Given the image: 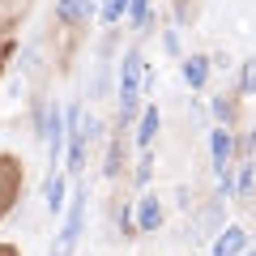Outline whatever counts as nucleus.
<instances>
[{
  "mask_svg": "<svg viewBox=\"0 0 256 256\" xmlns=\"http://www.w3.org/2000/svg\"><path fill=\"white\" fill-rule=\"evenodd\" d=\"M141 86H146V60H141V52H128L124 64H120V120L137 116Z\"/></svg>",
  "mask_w": 256,
  "mask_h": 256,
  "instance_id": "obj_1",
  "label": "nucleus"
},
{
  "mask_svg": "<svg viewBox=\"0 0 256 256\" xmlns=\"http://www.w3.org/2000/svg\"><path fill=\"white\" fill-rule=\"evenodd\" d=\"M68 171H82V162H86V141H94L98 137V120L94 116H82V111L73 107V116H68Z\"/></svg>",
  "mask_w": 256,
  "mask_h": 256,
  "instance_id": "obj_2",
  "label": "nucleus"
},
{
  "mask_svg": "<svg viewBox=\"0 0 256 256\" xmlns=\"http://www.w3.org/2000/svg\"><path fill=\"white\" fill-rule=\"evenodd\" d=\"M86 192H73V205H68V218H64V230H60V244H56L52 256H73L77 239H82V218H86Z\"/></svg>",
  "mask_w": 256,
  "mask_h": 256,
  "instance_id": "obj_3",
  "label": "nucleus"
},
{
  "mask_svg": "<svg viewBox=\"0 0 256 256\" xmlns=\"http://www.w3.org/2000/svg\"><path fill=\"white\" fill-rule=\"evenodd\" d=\"M43 137H47V162H52V171H60L64 141H68V132H64V116H60V107H47V120H43Z\"/></svg>",
  "mask_w": 256,
  "mask_h": 256,
  "instance_id": "obj_4",
  "label": "nucleus"
},
{
  "mask_svg": "<svg viewBox=\"0 0 256 256\" xmlns=\"http://www.w3.org/2000/svg\"><path fill=\"white\" fill-rule=\"evenodd\" d=\"M244 248H248L244 226H226L218 239H214V256H244Z\"/></svg>",
  "mask_w": 256,
  "mask_h": 256,
  "instance_id": "obj_5",
  "label": "nucleus"
},
{
  "mask_svg": "<svg viewBox=\"0 0 256 256\" xmlns=\"http://www.w3.org/2000/svg\"><path fill=\"white\" fill-rule=\"evenodd\" d=\"M43 205H47V214H52V218L68 205V201H64V175H60V171L47 175V184H43Z\"/></svg>",
  "mask_w": 256,
  "mask_h": 256,
  "instance_id": "obj_6",
  "label": "nucleus"
},
{
  "mask_svg": "<svg viewBox=\"0 0 256 256\" xmlns=\"http://www.w3.org/2000/svg\"><path fill=\"white\" fill-rule=\"evenodd\" d=\"M205 77H210V60H205V56H188V60H184V82H188L192 90H201Z\"/></svg>",
  "mask_w": 256,
  "mask_h": 256,
  "instance_id": "obj_7",
  "label": "nucleus"
},
{
  "mask_svg": "<svg viewBox=\"0 0 256 256\" xmlns=\"http://www.w3.org/2000/svg\"><path fill=\"white\" fill-rule=\"evenodd\" d=\"M137 222H141V230H158V222H162V205H158V196H141Z\"/></svg>",
  "mask_w": 256,
  "mask_h": 256,
  "instance_id": "obj_8",
  "label": "nucleus"
},
{
  "mask_svg": "<svg viewBox=\"0 0 256 256\" xmlns=\"http://www.w3.org/2000/svg\"><path fill=\"white\" fill-rule=\"evenodd\" d=\"M154 132H158V107H146V116H141V128H137V146H141V150H150Z\"/></svg>",
  "mask_w": 256,
  "mask_h": 256,
  "instance_id": "obj_9",
  "label": "nucleus"
},
{
  "mask_svg": "<svg viewBox=\"0 0 256 256\" xmlns=\"http://www.w3.org/2000/svg\"><path fill=\"white\" fill-rule=\"evenodd\" d=\"M77 9H82V0H56V13H60V22H77Z\"/></svg>",
  "mask_w": 256,
  "mask_h": 256,
  "instance_id": "obj_10",
  "label": "nucleus"
},
{
  "mask_svg": "<svg viewBox=\"0 0 256 256\" xmlns=\"http://www.w3.org/2000/svg\"><path fill=\"white\" fill-rule=\"evenodd\" d=\"M124 4H128V0H107V4H102V22H107V26L120 22V18H124Z\"/></svg>",
  "mask_w": 256,
  "mask_h": 256,
  "instance_id": "obj_11",
  "label": "nucleus"
},
{
  "mask_svg": "<svg viewBox=\"0 0 256 256\" xmlns=\"http://www.w3.org/2000/svg\"><path fill=\"white\" fill-rule=\"evenodd\" d=\"M239 82H244V90H248V94H256V56L244 64V77H239Z\"/></svg>",
  "mask_w": 256,
  "mask_h": 256,
  "instance_id": "obj_12",
  "label": "nucleus"
},
{
  "mask_svg": "<svg viewBox=\"0 0 256 256\" xmlns=\"http://www.w3.org/2000/svg\"><path fill=\"white\" fill-rule=\"evenodd\" d=\"M146 13H150V0H132V26H141Z\"/></svg>",
  "mask_w": 256,
  "mask_h": 256,
  "instance_id": "obj_13",
  "label": "nucleus"
},
{
  "mask_svg": "<svg viewBox=\"0 0 256 256\" xmlns=\"http://www.w3.org/2000/svg\"><path fill=\"white\" fill-rule=\"evenodd\" d=\"M248 150H252V166H256V128H252V137H248Z\"/></svg>",
  "mask_w": 256,
  "mask_h": 256,
  "instance_id": "obj_14",
  "label": "nucleus"
}]
</instances>
